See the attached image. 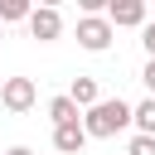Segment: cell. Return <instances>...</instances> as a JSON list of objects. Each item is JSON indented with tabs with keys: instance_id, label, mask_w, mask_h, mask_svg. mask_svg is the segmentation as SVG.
<instances>
[{
	"instance_id": "8fae6325",
	"label": "cell",
	"mask_w": 155,
	"mask_h": 155,
	"mask_svg": "<svg viewBox=\"0 0 155 155\" xmlns=\"http://www.w3.org/2000/svg\"><path fill=\"white\" fill-rule=\"evenodd\" d=\"M126 155H155V136H131Z\"/></svg>"
},
{
	"instance_id": "30bf717a",
	"label": "cell",
	"mask_w": 155,
	"mask_h": 155,
	"mask_svg": "<svg viewBox=\"0 0 155 155\" xmlns=\"http://www.w3.org/2000/svg\"><path fill=\"white\" fill-rule=\"evenodd\" d=\"M34 10L24 5V0H0V24H15V19H29Z\"/></svg>"
},
{
	"instance_id": "7a4b0ae2",
	"label": "cell",
	"mask_w": 155,
	"mask_h": 155,
	"mask_svg": "<svg viewBox=\"0 0 155 155\" xmlns=\"http://www.w3.org/2000/svg\"><path fill=\"white\" fill-rule=\"evenodd\" d=\"M78 44H82L87 53H102V48L111 44V19H107V15H82V19H78Z\"/></svg>"
},
{
	"instance_id": "5b68a950",
	"label": "cell",
	"mask_w": 155,
	"mask_h": 155,
	"mask_svg": "<svg viewBox=\"0 0 155 155\" xmlns=\"http://www.w3.org/2000/svg\"><path fill=\"white\" fill-rule=\"evenodd\" d=\"M29 34H34L39 44H53V39L63 34V15H58L53 5H44V10H34V15H29Z\"/></svg>"
},
{
	"instance_id": "5bb4252c",
	"label": "cell",
	"mask_w": 155,
	"mask_h": 155,
	"mask_svg": "<svg viewBox=\"0 0 155 155\" xmlns=\"http://www.w3.org/2000/svg\"><path fill=\"white\" fill-rule=\"evenodd\" d=\"M5 155H34V150H29V145H10Z\"/></svg>"
},
{
	"instance_id": "9c48e42d",
	"label": "cell",
	"mask_w": 155,
	"mask_h": 155,
	"mask_svg": "<svg viewBox=\"0 0 155 155\" xmlns=\"http://www.w3.org/2000/svg\"><path fill=\"white\" fill-rule=\"evenodd\" d=\"M136 136H155V97H145L136 107Z\"/></svg>"
},
{
	"instance_id": "277c9868",
	"label": "cell",
	"mask_w": 155,
	"mask_h": 155,
	"mask_svg": "<svg viewBox=\"0 0 155 155\" xmlns=\"http://www.w3.org/2000/svg\"><path fill=\"white\" fill-rule=\"evenodd\" d=\"M107 19H111V29H145V5L140 0H111Z\"/></svg>"
},
{
	"instance_id": "4fadbf2b",
	"label": "cell",
	"mask_w": 155,
	"mask_h": 155,
	"mask_svg": "<svg viewBox=\"0 0 155 155\" xmlns=\"http://www.w3.org/2000/svg\"><path fill=\"white\" fill-rule=\"evenodd\" d=\"M140 82H145V87H150V97H155V58L145 63V73H140Z\"/></svg>"
},
{
	"instance_id": "9a60e30c",
	"label": "cell",
	"mask_w": 155,
	"mask_h": 155,
	"mask_svg": "<svg viewBox=\"0 0 155 155\" xmlns=\"http://www.w3.org/2000/svg\"><path fill=\"white\" fill-rule=\"evenodd\" d=\"M0 39H5V24H0Z\"/></svg>"
},
{
	"instance_id": "ba28073f",
	"label": "cell",
	"mask_w": 155,
	"mask_h": 155,
	"mask_svg": "<svg viewBox=\"0 0 155 155\" xmlns=\"http://www.w3.org/2000/svg\"><path fill=\"white\" fill-rule=\"evenodd\" d=\"M78 111H82V107H78L73 97H53V102H48V121H53V126H73V121H82Z\"/></svg>"
},
{
	"instance_id": "3957f363",
	"label": "cell",
	"mask_w": 155,
	"mask_h": 155,
	"mask_svg": "<svg viewBox=\"0 0 155 155\" xmlns=\"http://www.w3.org/2000/svg\"><path fill=\"white\" fill-rule=\"evenodd\" d=\"M0 102H5V111H29V107L39 102L34 78H10V82L0 87Z\"/></svg>"
},
{
	"instance_id": "7c38bea8",
	"label": "cell",
	"mask_w": 155,
	"mask_h": 155,
	"mask_svg": "<svg viewBox=\"0 0 155 155\" xmlns=\"http://www.w3.org/2000/svg\"><path fill=\"white\" fill-rule=\"evenodd\" d=\"M140 44H145V53L155 58V24H145V29H140Z\"/></svg>"
},
{
	"instance_id": "6da1fadb",
	"label": "cell",
	"mask_w": 155,
	"mask_h": 155,
	"mask_svg": "<svg viewBox=\"0 0 155 155\" xmlns=\"http://www.w3.org/2000/svg\"><path fill=\"white\" fill-rule=\"evenodd\" d=\"M131 121H136V107L121 102V97H102L92 111H82V126H87V136H97V140H111V136L126 131Z\"/></svg>"
},
{
	"instance_id": "52a82bcc",
	"label": "cell",
	"mask_w": 155,
	"mask_h": 155,
	"mask_svg": "<svg viewBox=\"0 0 155 155\" xmlns=\"http://www.w3.org/2000/svg\"><path fill=\"white\" fill-rule=\"evenodd\" d=\"M68 97L82 107V111H92L97 102H102V87H97V78H73V87H68Z\"/></svg>"
},
{
	"instance_id": "8992f818",
	"label": "cell",
	"mask_w": 155,
	"mask_h": 155,
	"mask_svg": "<svg viewBox=\"0 0 155 155\" xmlns=\"http://www.w3.org/2000/svg\"><path fill=\"white\" fill-rule=\"evenodd\" d=\"M53 145H58V155H78V150L87 145V126H82V121H73V126H53Z\"/></svg>"
}]
</instances>
